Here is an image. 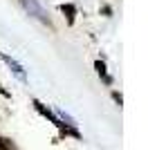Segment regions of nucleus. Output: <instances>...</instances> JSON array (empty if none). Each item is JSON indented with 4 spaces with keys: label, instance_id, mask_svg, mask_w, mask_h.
I'll return each instance as SVG.
<instances>
[{
    "label": "nucleus",
    "instance_id": "obj_1",
    "mask_svg": "<svg viewBox=\"0 0 148 150\" xmlns=\"http://www.w3.org/2000/svg\"><path fill=\"white\" fill-rule=\"evenodd\" d=\"M20 2H23V7H25V9H27V11L31 13V16H34V18H38L41 23H45V25H49V18L45 16L43 7L38 5L36 0H20Z\"/></svg>",
    "mask_w": 148,
    "mask_h": 150
},
{
    "label": "nucleus",
    "instance_id": "obj_2",
    "mask_svg": "<svg viewBox=\"0 0 148 150\" xmlns=\"http://www.w3.org/2000/svg\"><path fill=\"white\" fill-rule=\"evenodd\" d=\"M0 58H2V61H5L7 65H9V67H11V72H14L16 76H18L20 81H27V76H25V69H23V65H20L18 61H14L11 56H7L5 52H0Z\"/></svg>",
    "mask_w": 148,
    "mask_h": 150
},
{
    "label": "nucleus",
    "instance_id": "obj_3",
    "mask_svg": "<svg viewBox=\"0 0 148 150\" xmlns=\"http://www.w3.org/2000/svg\"><path fill=\"white\" fill-rule=\"evenodd\" d=\"M94 67H97L99 76H101V79H103V81L108 83V85H110V83H112V79L108 76V72H105V65H103V61H97V63H94Z\"/></svg>",
    "mask_w": 148,
    "mask_h": 150
},
{
    "label": "nucleus",
    "instance_id": "obj_4",
    "mask_svg": "<svg viewBox=\"0 0 148 150\" xmlns=\"http://www.w3.org/2000/svg\"><path fill=\"white\" fill-rule=\"evenodd\" d=\"M61 11H63V13H68V23L72 25V23H74V13H76V7L68 2V5H61Z\"/></svg>",
    "mask_w": 148,
    "mask_h": 150
},
{
    "label": "nucleus",
    "instance_id": "obj_5",
    "mask_svg": "<svg viewBox=\"0 0 148 150\" xmlns=\"http://www.w3.org/2000/svg\"><path fill=\"white\" fill-rule=\"evenodd\" d=\"M11 148V141H9V139H2L0 137V150H9Z\"/></svg>",
    "mask_w": 148,
    "mask_h": 150
},
{
    "label": "nucleus",
    "instance_id": "obj_6",
    "mask_svg": "<svg viewBox=\"0 0 148 150\" xmlns=\"http://www.w3.org/2000/svg\"><path fill=\"white\" fill-rule=\"evenodd\" d=\"M0 94H5V96H9V92H7V90L2 88V85H0Z\"/></svg>",
    "mask_w": 148,
    "mask_h": 150
}]
</instances>
